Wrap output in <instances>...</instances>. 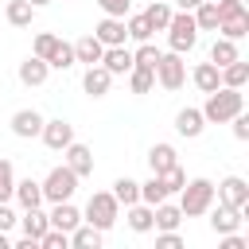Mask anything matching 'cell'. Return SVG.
Instances as JSON below:
<instances>
[{
    "label": "cell",
    "mask_w": 249,
    "mask_h": 249,
    "mask_svg": "<svg viewBox=\"0 0 249 249\" xmlns=\"http://www.w3.org/2000/svg\"><path fill=\"white\" fill-rule=\"evenodd\" d=\"M241 109H245V93L233 89V86H218V89H210L206 101H202L206 124H230V117L241 113Z\"/></svg>",
    "instance_id": "1"
},
{
    "label": "cell",
    "mask_w": 249,
    "mask_h": 249,
    "mask_svg": "<svg viewBox=\"0 0 249 249\" xmlns=\"http://www.w3.org/2000/svg\"><path fill=\"white\" fill-rule=\"evenodd\" d=\"M210 202H214V183L210 179H187L183 183V191H179V210H183V218H202L206 210H210Z\"/></svg>",
    "instance_id": "2"
},
{
    "label": "cell",
    "mask_w": 249,
    "mask_h": 249,
    "mask_svg": "<svg viewBox=\"0 0 249 249\" xmlns=\"http://www.w3.org/2000/svg\"><path fill=\"white\" fill-rule=\"evenodd\" d=\"M117 218H121V202L113 198V191H93L86 210H82V222H89V226H97L105 233V230L117 226Z\"/></svg>",
    "instance_id": "3"
},
{
    "label": "cell",
    "mask_w": 249,
    "mask_h": 249,
    "mask_svg": "<svg viewBox=\"0 0 249 249\" xmlns=\"http://www.w3.org/2000/svg\"><path fill=\"white\" fill-rule=\"evenodd\" d=\"M163 31H167V47L179 51V54L195 51V43H198V27H195V16L191 12H171V19H167Z\"/></svg>",
    "instance_id": "4"
},
{
    "label": "cell",
    "mask_w": 249,
    "mask_h": 249,
    "mask_svg": "<svg viewBox=\"0 0 249 249\" xmlns=\"http://www.w3.org/2000/svg\"><path fill=\"white\" fill-rule=\"evenodd\" d=\"M78 183H82V179H78L66 163L51 167V171H47V179H43V202H66V198H74Z\"/></svg>",
    "instance_id": "5"
},
{
    "label": "cell",
    "mask_w": 249,
    "mask_h": 249,
    "mask_svg": "<svg viewBox=\"0 0 249 249\" xmlns=\"http://www.w3.org/2000/svg\"><path fill=\"white\" fill-rule=\"evenodd\" d=\"M187 82V62L179 51H160V62H156V86H163L167 93H175L179 86Z\"/></svg>",
    "instance_id": "6"
},
{
    "label": "cell",
    "mask_w": 249,
    "mask_h": 249,
    "mask_svg": "<svg viewBox=\"0 0 249 249\" xmlns=\"http://www.w3.org/2000/svg\"><path fill=\"white\" fill-rule=\"evenodd\" d=\"M214 198L233 206V210H249V183L241 175H226L218 187H214Z\"/></svg>",
    "instance_id": "7"
},
{
    "label": "cell",
    "mask_w": 249,
    "mask_h": 249,
    "mask_svg": "<svg viewBox=\"0 0 249 249\" xmlns=\"http://www.w3.org/2000/svg\"><path fill=\"white\" fill-rule=\"evenodd\" d=\"M39 140L51 148V152H62L70 140H74V124L66 121V117H54V121H43V132H39Z\"/></svg>",
    "instance_id": "8"
},
{
    "label": "cell",
    "mask_w": 249,
    "mask_h": 249,
    "mask_svg": "<svg viewBox=\"0 0 249 249\" xmlns=\"http://www.w3.org/2000/svg\"><path fill=\"white\" fill-rule=\"evenodd\" d=\"M206 214H210V230L222 237V233H233V230H241V214H245V210H233V206H226V202H218V198H214Z\"/></svg>",
    "instance_id": "9"
},
{
    "label": "cell",
    "mask_w": 249,
    "mask_h": 249,
    "mask_svg": "<svg viewBox=\"0 0 249 249\" xmlns=\"http://www.w3.org/2000/svg\"><path fill=\"white\" fill-rule=\"evenodd\" d=\"M43 121H47V117H43L39 109H16L8 124H12V132H16L19 140H35V136L43 132Z\"/></svg>",
    "instance_id": "10"
},
{
    "label": "cell",
    "mask_w": 249,
    "mask_h": 249,
    "mask_svg": "<svg viewBox=\"0 0 249 249\" xmlns=\"http://www.w3.org/2000/svg\"><path fill=\"white\" fill-rule=\"evenodd\" d=\"M62 163L78 175V179H86V175H93V152L86 148V144H78V140H70L66 148H62Z\"/></svg>",
    "instance_id": "11"
},
{
    "label": "cell",
    "mask_w": 249,
    "mask_h": 249,
    "mask_svg": "<svg viewBox=\"0 0 249 249\" xmlns=\"http://www.w3.org/2000/svg\"><path fill=\"white\" fill-rule=\"evenodd\" d=\"M16 78L23 82V86H43L47 78H51V66H47V58H39V54H27L23 62H19V70H16Z\"/></svg>",
    "instance_id": "12"
},
{
    "label": "cell",
    "mask_w": 249,
    "mask_h": 249,
    "mask_svg": "<svg viewBox=\"0 0 249 249\" xmlns=\"http://www.w3.org/2000/svg\"><path fill=\"white\" fill-rule=\"evenodd\" d=\"M109 86H113V74H109L101 62L86 66V74H82V89H86L89 97H105V93H109Z\"/></svg>",
    "instance_id": "13"
},
{
    "label": "cell",
    "mask_w": 249,
    "mask_h": 249,
    "mask_svg": "<svg viewBox=\"0 0 249 249\" xmlns=\"http://www.w3.org/2000/svg\"><path fill=\"white\" fill-rule=\"evenodd\" d=\"M202 128H206V117H202V109L187 105V109H179V113H175V132H179V136L195 140V136H202Z\"/></svg>",
    "instance_id": "14"
},
{
    "label": "cell",
    "mask_w": 249,
    "mask_h": 249,
    "mask_svg": "<svg viewBox=\"0 0 249 249\" xmlns=\"http://www.w3.org/2000/svg\"><path fill=\"white\" fill-rule=\"evenodd\" d=\"M93 35L101 39V47H121V43L128 39V31H124V19H121V16H105V19L93 27Z\"/></svg>",
    "instance_id": "15"
},
{
    "label": "cell",
    "mask_w": 249,
    "mask_h": 249,
    "mask_svg": "<svg viewBox=\"0 0 249 249\" xmlns=\"http://www.w3.org/2000/svg\"><path fill=\"white\" fill-rule=\"evenodd\" d=\"M47 222H51L54 230H66V233H70V230L82 222V210H78L70 198H66V202H51V214H47Z\"/></svg>",
    "instance_id": "16"
},
{
    "label": "cell",
    "mask_w": 249,
    "mask_h": 249,
    "mask_svg": "<svg viewBox=\"0 0 249 249\" xmlns=\"http://www.w3.org/2000/svg\"><path fill=\"white\" fill-rule=\"evenodd\" d=\"M175 163H179L175 144L160 140V144H152V148H148V167H152V175H160V171H167V167H175Z\"/></svg>",
    "instance_id": "17"
},
{
    "label": "cell",
    "mask_w": 249,
    "mask_h": 249,
    "mask_svg": "<svg viewBox=\"0 0 249 249\" xmlns=\"http://www.w3.org/2000/svg\"><path fill=\"white\" fill-rule=\"evenodd\" d=\"M12 198L23 206V210H31V206H43V183L39 179H16V191H12Z\"/></svg>",
    "instance_id": "18"
},
{
    "label": "cell",
    "mask_w": 249,
    "mask_h": 249,
    "mask_svg": "<svg viewBox=\"0 0 249 249\" xmlns=\"http://www.w3.org/2000/svg\"><path fill=\"white\" fill-rule=\"evenodd\" d=\"M179 222H183V210H179V202H156L152 206V230H179Z\"/></svg>",
    "instance_id": "19"
},
{
    "label": "cell",
    "mask_w": 249,
    "mask_h": 249,
    "mask_svg": "<svg viewBox=\"0 0 249 249\" xmlns=\"http://www.w3.org/2000/svg\"><path fill=\"white\" fill-rule=\"evenodd\" d=\"M16 226H19V230H23V237H31V241H39V237H43V233L51 230V222H47L43 206H31V210H23Z\"/></svg>",
    "instance_id": "20"
},
{
    "label": "cell",
    "mask_w": 249,
    "mask_h": 249,
    "mask_svg": "<svg viewBox=\"0 0 249 249\" xmlns=\"http://www.w3.org/2000/svg\"><path fill=\"white\" fill-rule=\"evenodd\" d=\"M101 66L117 78V74H128L132 70V51L121 43V47H105V54H101Z\"/></svg>",
    "instance_id": "21"
},
{
    "label": "cell",
    "mask_w": 249,
    "mask_h": 249,
    "mask_svg": "<svg viewBox=\"0 0 249 249\" xmlns=\"http://www.w3.org/2000/svg\"><path fill=\"white\" fill-rule=\"evenodd\" d=\"M101 54H105V47H101V39L89 31V35H82L78 43H74V62H86V66H93V62H101Z\"/></svg>",
    "instance_id": "22"
},
{
    "label": "cell",
    "mask_w": 249,
    "mask_h": 249,
    "mask_svg": "<svg viewBox=\"0 0 249 249\" xmlns=\"http://www.w3.org/2000/svg\"><path fill=\"white\" fill-rule=\"evenodd\" d=\"M191 82H195V89H198V93H210V89H218V86H222V70H218L214 62H198V66L191 70Z\"/></svg>",
    "instance_id": "23"
},
{
    "label": "cell",
    "mask_w": 249,
    "mask_h": 249,
    "mask_svg": "<svg viewBox=\"0 0 249 249\" xmlns=\"http://www.w3.org/2000/svg\"><path fill=\"white\" fill-rule=\"evenodd\" d=\"M124 222H128L132 233H152V206H148V202L124 206Z\"/></svg>",
    "instance_id": "24"
},
{
    "label": "cell",
    "mask_w": 249,
    "mask_h": 249,
    "mask_svg": "<svg viewBox=\"0 0 249 249\" xmlns=\"http://www.w3.org/2000/svg\"><path fill=\"white\" fill-rule=\"evenodd\" d=\"M70 245H74V249H101V230L89 226V222H78V226L70 230Z\"/></svg>",
    "instance_id": "25"
},
{
    "label": "cell",
    "mask_w": 249,
    "mask_h": 249,
    "mask_svg": "<svg viewBox=\"0 0 249 249\" xmlns=\"http://www.w3.org/2000/svg\"><path fill=\"white\" fill-rule=\"evenodd\" d=\"M35 12H39V8H31L27 0H8V4H4V19H8L12 27H31Z\"/></svg>",
    "instance_id": "26"
},
{
    "label": "cell",
    "mask_w": 249,
    "mask_h": 249,
    "mask_svg": "<svg viewBox=\"0 0 249 249\" xmlns=\"http://www.w3.org/2000/svg\"><path fill=\"white\" fill-rule=\"evenodd\" d=\"M218 35H222V39H233V43L245 39V35H249V8L237 12V16H230V19H222V23H218Z\"/></svg>",
    "instance_id": "27"
},
{
    "label": "cell",
    "mask_w": 249,
    "mask_h": 249,
    "mask_svg": "<svg viewBox=\"0 0 249 249\" xmlns=\"http://www.w3.org/2000/svg\"><path fill=\"white\" fill-rule=\"evenodd\" d=\"M222 86H233V89H245L249 86V62L245 58H233L222 66Z\"/></svg>",
    "instance_id": "28"
},
{
    "label": "cell",
    "mask_w": 249,
    "mask_h": 249,
    "mask_svg": "<svg viewBox=\"0 0 249 249\" xmlns=\"http://www.w3.org/2000/svg\"><path fill=\"white\" fill-rule=\"evenodd\" d=\"M128 89L140 93V97L152 93V89H156V70H148V66H132V70H128Z\"/></svg>",
    "instance_id": "29"
},
{
    "label": "cell",
    "mask_w": 249,
    "mask_h": 249,
    "mask_svg": "<svg viewBox=\"0 0 249 249\" xmlns=\"http://www.w3.org/2000/svg\"><path fill=\"white\" fill-rule=\"evenodd\" d=\"M233 58H241V54H237V43L218 35V39H214V47H210V62L222 70V66H226V62H233Z\"/></svg>",
    "instance_id": "30"
},
{
    "label": "cell",
    "mask_w": 249,
    "mask_h": 249,
    "mask_svg": "<svg viewBox=\"0 0 249 249\" xmlns=\"http://www.w3.org/2000/svg\"><path fill=\"white\" fill-rule=\"evenodd\" d=\"M113 198H117L121 206H132V202H140V183H136V179H128V175H121V179L113 183Z\"/></svg>",
    "instance_id": "31"
},
{
    "label": "cell",
    "mask_w": 249,
    "mask_h": 249,
    "mask_svg": "<svg viewBox=\"0 0 249 249\" xmlns=\"http://www.w3.org/2000/svg\"><path fill=\"white\" fill-rule=\"evenodd\" d=\"M171 12H175V8H171L167 0H156V4H148V8H144V19L152 23V31H163V27H167V19H171Z\"/></svg>",
    "instance_id": "32"
},
{
    "label": "cell",
    "mask_w": 249,
    "mask_h": 249,
    "mask_svg": "<svg viewBox=\"0 0 249 249\" xmlns=\"http://www.w3.org/2000/svg\"><path fill=\"white\" fill-rule=\"evenodd\" d=\"M191 16H195V27L198 31H218V8H214V0H202Z\"/></svg>",
    "instance_id": "33"
},
{
    "label": "cell",
    "mask_w": 249,
    "mask_h": 249,
    "mask_svg": "<svg viewBox=\"0 0 249 249\" xmlns=\"http://www.w3.org/2000/svg\"><path fill=\"white\" fill-rule=\"evenodd\" d=\"M47 66H51V70H70V66H74V43H62V39H58L54 51L47 54Z\"/></svg>",
    "instance_id": "34"
},
{
    "label": "cell",
    "mask_w": 249,
    "mask_h": 249,
    "mask_svg": "<svg viewBox=\"0 0 249 249\" xmlns=\"http://www.w3.org/2000/svg\"><path fill=\"white\" fill-rule=\"evenodd\" d=\"M124 31H128V39H136V43H148V39H152V23L144 19V12L124 16Z\"/></svg>",
    "instance_id": "35"
},
{
    "label": "cell",
    "mask_w": 249,
    "mask_h": 249,
    "mask_svg": "<svg viewBox=\"0 0 249 249\" xmlns=\"http://www.w3.org/2000/svg\"><path fill=\"white\" fill-rule=\"evenodd\" d=\"M163 198H171V195L163 191V183H160V175H152L148 183H140V202H148V206H156V202H163Z\"/></svg>",
    "instance_id": "36"
},
{
    "label": "cell",
    "mask_w": 249,
    "mask_h": 249,
    "mask_svg": "<svg viewBox=\"0 0 249 249\" xmlns=\"http://www.w3.org/2000/svg\"><path fill=\"white\" fill-rule=\"evenodd\" d=\"M12 191H16V167L12 160L0 156V202H12Z\"/></svg>",
    "instance_id": "37"
},
{
    "label": "cell",
    "mask_w": 249,
    "mask_h": 249,
    "mask_svg": "<svg viewBox=\"0 0 249 249\" xmlns=\"http://www.w3.org/2000/svg\"><path fill=\"white\" fill-rule=\"evenodd\" d=\"M156 62H160V47H152V39L140 43V47L132 51V66H148V70H156Z\"/></svg>",
    "instance_id": "38"
},
{
    "label": "cell",
    "mask_w": 249,
    "mask_h": 249,
    "mask_svg": "<svg viewBox=\"0 0 249 249\" xmlns=\"http://www.w3.org/2000/svg\"><path fill=\"white\" fill-rule=\"evenodd\" d=\"M160 183H163V191H167V195H179V191H183V183H187V171L175 163V167L160 171Z\"/></svg>",
    "instance_id": "39"
},
{
    "label": "cell",
    "mask_w": 249,
    "mask_h": 249,
    "mask_svg": "<svg viewBox=\"0 0 249 249\" xmlns=\"http://www.w3.org/2000/svg\"><path fill=\"white\" fill-rule=\"evenodd\" d=\"M39 249H70V233H66V230H54V226H51V230H47V233L39 237Z\"/></svg>",
    "instance_id": "40"
},
{
    "label": "cell",
    "mask_w": 249,
    "mask_h": 249,
    "mask_svg": "<svg viewBox=\"0 0 249 249\" xmlns=\"http://www.w3.org/2000/svg\"><path fill=\"white\" fill-rule=\"evenodd\" d=\"M54 43H58V35H51V31H39V35H35V43H31V54L47 58V54L54 51Z\"/></svg>",
    "instance_id": "41"
},
{
    "label": "cell",
    "mask_w": 249,
    "mask_h": 249,
    "mask_svg": "<svg viewBox=\"0 0 249 249\" xmlns=\"http://www.w3.org/2000/svg\"><path fill=\"white\" fill-rule=\"evenodd\" d=\"M97 8L105 12V16H128V8H132V0H97Z\"/></svg>",
    "instance_id": "42"
},
{
    "label": "cell",
    "mask_w": 249,
    "mask_h": 249,
    "mask_svg": "<svg viewBox=\"0 0 249 249\" xmlns=\"http://www.w3.org/2000/svg\"><path fill=\"white\" fill-rule=\"evenodd\" d=\"M214 8H218V23H222V19H230V16H237V12H245V4H241V0H214Z\"/></svg>",
    "instance_id": "43"
},
{
    "label": "cell",
    "mask_w": 249,
    "mask_h": 249,
    "mask_svg": "<svg viewBox=\"0 0 249 249\" xmlns=\"http://www.w3.org/2000/svg\"><path fill=\"white\" fill-rule=\"evenodd\" d=\"M230 124H233V136H237V140H249V113H245V109H241V113H233V117H230Z\"/></svg>",
    "instance_id": "44"
},
{
    "label": "cell",
    "mask_w": 249,
    "mask_h": 249,
    "mask_svg": "<svg viewBox=\"0 0 249 249\" xmlns=\"http://www.w3.org/2000/svg\"><path fill=\"white\" fill-rule=\"evenodd\" d=\"M16 222H19V214H16L8 202H0V230H4V233H12V230H16Z\"/></svg>",
    "instance_id": "45"
},
{
    "label": "cell",
    "mask_w": 249,
    "mask_h": 249,
    "mask_svg": "<svg viewBox=\"0 0 249 249\" xmlns=\"http://www.w3.org/2000/svg\"><path fill=\"white\" fill-rule=\"evenodd\" d=\"M156 245H160V249H179V245H183V237H179L175 230H160V237H156Z\"/></svg>",
    "instance_id": "46"
},
{
    "label": "cell",
    "mask_w": 249,
    "mask_h": 249,
    "mask_svg": "<svg viewBox=\"0 0 249 249\" xmlns=\"http://www.w3.org/2000/svg\"><path fill=\"white\" fill-rule=\"evenodd\" d=\"M202 0H175V12H195Z\"/></svg>",
    "instance_id": "47"
},
{
    "label": "cell",
    "mask_w": 249,
    "mask_h": 249,
    "mask_svg": "<svg viewBox=\"0 0 249 249\" xmlns=\"http://www.w3.org/2000/svg\"><path fill=\"white\" fill-rule=\"evenodd\" d=\"M0 249H12V237H8L4 230H0Z\"/></svg>",
    "instance_id": "48"
},
{
    "label": "cell",
    "mask_w": 249,
    "mask_h": 249,
    "mask_svg": "<svg viewBox=\"0 0 249 249\" xmlns=\"http://www.w3.org/2000/svg\"><path fill=\"white\" fill-rule=\"evenodd\" d=\"M27 4H31V8H47L51 0H27Z\"/></svg>",
    "instance_id": "49"
},
{
    "label": "cell",
    "mask_w": 249,
    "mask_h": 249,
    "mask_svg": "<svg viewBox=\"0 0 249 249\" xmlns=\"http://www.w3.org/2000/svg\"><path fill=\"white\" fill-rule=\"evenodd\" d=\"M241 4H245V0H241Z\"/></svg>",
    "instance_id": "50"
}]
</instances>
